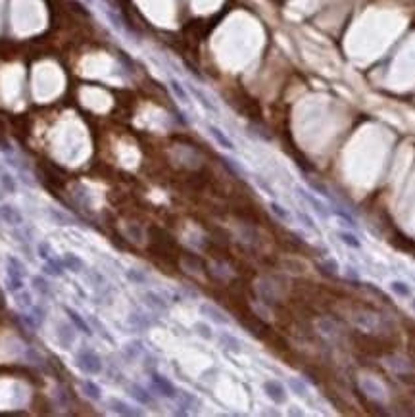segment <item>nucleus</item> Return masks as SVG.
Masks as SVG:
<instances>
[{
    "label": "nucleus",
    "instance_id": "nucleus-1",
    "mask_svg": "<svg viewBox=\"0 0 415 417\" xmlns=\"http://www.w3.org/2000/svg\"><path fill=\"white\" fill-rule=\"evenodd\" d=\"M75 364L83 373H87V375H98V373H102V369H104L102 358L98 356V352L92 350V348H88V346H83V348L77 350Z\"/></svg>",
    "mask_w": 415,
    "mask_h": 417
},
{
    "label": "nucleus",
    "instance_id": "nucleus-2",
    "mask_svg": "<svg viewBox=\"0 0 415 417\" xmlns=\"http://www.w3.org/2000/svg\"><path fill=\"white\" fill-rule=\"evenodd\" d=\"M150 383H152V388L158 392L160 396H164V398H169V400H177V394H179V390L175 388V385L167 379V377H164V375L156 373V371H152L150 373Z\"/></svg>",
    "mask_w": 415,
    "mask_h": 417
},
{
    "label": "nucleus",
    "instance_id": "nucleus-3",
    "mask_svg": "<svg viewBox=\"0 0 415 417\" xmlns=\"http://www.w3.org/2000/svg\"><path fill=\"white\" fill-rule=\"evenodd\" d=\"M354 325L361 329L363 332H379L382 329V319L377 313H369V311H363V313H356L354 315Z\"/></svg>",
    "mask_w": 415,
    "mask_h": 417
},
{
    "label": "nucleus",
    "instance_id": "nucleus-4",
    "mask_svg": "<svg viewBox=\"0 0 415 417\" xmlns=\"http://www.w3.org/2000/svg\"><path fill=\"white\" fill-rule=\"evenodd\" d=\"M75 327H73V323L69 325V323H66V321H60V323H56V341H58V344L62 346V348H66V350H69L71 346H73V343H75Z\"/></svg>",
    "mask_w": 415,
    "mask_h": 417
},
{
    "label": "nucleus",
    "instance_id": "nucleus-5",
    "mask_svg": "<svg viewBox=\"0 0 415 417\" xmlns=\"http://www.w3.org/2000/svg\"><path fill=\"white\" fill-rule=\"evenodd\" d=\"M263 392L273 404H284L286 402V390L279 381H265L263 383Z\"/></svg>",
    "mask_w": 415,
    "mask_h": 417
},
{
    "label": "nucleus",
    "instance_id": "nucleus-6",
    "mask_svg": "<svg viewBox=\"0 0 415 417\" xmlns=\"http://www.w3.org/2000/svg\"><path fill=\"white\" fill-rule=\"evenodd\" d=\"M200 313L206 315L208 319L212 321V323H216V325H229L231 323V319L223 311L219 310V308H216L214 304H208V302L200 304Z\"/></svg>",
    "mask_w": 415,
    "mask_h": 417
},
{
    "label": "nucleus",
    "instance_id": "nucleus-7",
    "mask_svg": "<svg viewBox=\"0 0 415 417\" xmlns=\"http://www.w3.org/2000/svg\"><path fill=\"white\" fill-rule=\"evenodd\" d=\"M0 219L6 225H10V227H18V225L23 223L22 212L16 206H10V204H2L0 206Z\"/></svg>",
    "mask_w": 415,
    "mask_h": 417
},
{
    "label": "nucleus",
    "instance_id": "nucleus-8",
    "mask_svg": "<svg viewBox=\"0 0 415 417\" xmlns=\"http://www.w3.org/2000/svg\"><path fill=\"white\" fill-rule=\"evenodd\" d=\"M298 194L306 200V204H309L312 206V210L316 212V214H319L321 217H329L331 215V210H329L327 206H325V202L323 200H319L316 194H312V193H307V191H304L302 187H298Z\"/></svg>",
    "mask_w": 415,
    "mask_h": 417
},
{
    "label": "nucleus",
    "instance_id": "nucleus-9",
    "mask_svg": "<svg viewBox=\"0 0 415 417\" xmlns=\"http://www.w3.org/2000/svg\"><path fill=\"white\" fill-rule=\"evenodd\" d=\"M256 289H258V294H260L262 302H267V304H271V302H277V300L281 298V292H279V289L275 287L273 283H269L267 279L260 281Z\"/></svg>",
    "mask_w": 415,
    "mask_h": 417
},
{
    "label": "nucleus",
    "instance_id": "nucleus-10",
    "mask_svg": "<svg viewBox=\"0 0 415 417\" xmlns=\"http://www.w3.org/2000/svg\"><path fill=\"white\" fill-rule=\"evenodd\" d=\"M108 407H110V411H114V413H118V415H127V417L142 415L141 409H135V407H131L127 402H123V400H120V398H110Z\"/></svg>",
    "mask_w": 415,
    "mask_h": 417
},
{
    "label": "nucleus",
    "instance_id": "nucleus-11",
    "mask_svg": "<svg viewBox=\"0 0 415 417\" xmlns=\"http://www.w3.org/2000/svg\"><path fill=\"white\" fill-rule=\"evenodd\" d=\"M218 341H219V344H221V348L227 350V352H233V354L242 352V343L235 337V335H231V332H225V331L219 332Z\"/></svg>",
    "mask_w": 415,
    "mask_h": 417
},
{
    "label": "nucleus",
    "instance_id": "nucleus-12",
    "mask_svg": "<svg viewBox=\"0 0 415 417\" xmlns=\"http://www.w3.org/2000/svg\"><path fill=\"white\" fill-rule=\"evenodd\" d=\"M208 133H210L212 139L218 142V146H221L223 150H229V152L235 150V142H233V140H231L218 125H208Z\"/></svg>",
    "mask_w": 415,
    "mask_h": 417
},
{
    "label": "nucleus",
    "instance_id": "nucleus-13",
    "mask_svg": "<svg viewBox=\"0 0 415 417\" xmlns=\"http://www.w3.org/2000/svg\"><path fill=\"white\" fill-rule=\"evenodd\" d=\"M64 311L67 313V317H69V321L73 323V327H75L77 331L83 332V335H88V337L92 335V327H90L87 321H85V317H83V315H79L75 310H71V308H67V306L64 308Z\"/></svg>",
    "mask_w": 415,
    "mask_h": 417
},
{
    "label": "nucleus",
    "instance_id": "nucleus-14",
    "mask_svg": "<svg viewBox=\"0 0 415 417\" xmlns=\"http://www.w3.org/2000/svg\"><path fill=\"white\" fill-rule=\"evenodd\" d=\"M62 262H64V268L73 271V273H81L85 269V262L77 256V254H73V252H66L64 258H62Z\"/></svg>",
    "mask_w": 415,
    "mask_h": 417
},
{
    "label": "nucleus",
    "instance_id": "nucleus-15",
    "mask_svg": "<svg viewBox=\"0 0 415 417\" xmlns=\"http://www.w3.org/2000/svg\"><path fill=\"white\" fill-rule=\"evenodd\" d=\"M43 271L44 273H48V275H54V277H62V275H64V271H66V268H64V262H62V260L50 256L46 262H44Z\"/></svg>",
    "mask_w": 415,
    "mask_h": 417
},
{
    "label": "nucleus",
    "instance_id": "nucleus-16",
    "mask_svg": "<svg viewBox=\"0 0 415 417\" xmlns=\"http://www.w3.org/2000/svg\"><path fill=\"white\" fill-rule=\"evenodd\" d=\"M144 302H146L152 310H158V311L167 310V302L164 300V296H162V294H158V292H154V290L144 292Z\"/></svg>",
    "mask_w": 415,
    "mask_h": 417
},
{
    "label": "nucleus",
    "instance_id": "nucleus-17",
    "mask_svg": "<svg viewBox=\"0 0 415 417\" xmlns=\"http://www.w3.org/2000/svg\"><path fill=\"white\" fill-rule=\"evenodd\" d=\"M131 396L139 402V404H142V406H152L154 404L152 394L141 385H131Z\"/></svg>",
    "mask_w": 415,
    "mask_h": 417
},
{
    "label": "nucleus",
    "instance_id": "nucleus-18",
    "mask_svg": "<svg viewBox=\"0 0 415 417\" xmlns=\"http://www.w3.org/2000/svg\"><path fill=\"white\" fill-rule=\"evenodd\" d=\"M361 388L367 392V394L371 396V398H377V400H384V388H382L377 381H373V379H363L361 381Z\"/></svg>",
    "mask_w": 415,
    "mask_h": 417
},
{
    "label": "nucleus",
    "instance_id": "nucleus-19",
    "mask_svg": "<svg viewBox=\"0 0 415 417\" xmlns=\"http://www.w3.org/2000/svg\"><path fill=\"white\" fill-rule=\"evenodd\" d=\"M81 388H83L85 396H87V398H90V400H94V402L102 400V388H100V385H96L94 381H90V379H85V381H81Z\"/></svg>",
    "mask_w": 415,
    "mask_h": 417
},
{
    "label": "nucleus",
    "instance_id": "nucleus-20",
    "mask_svg": "<svg viewBox=\"0 0 415 417\" xmlns=\"http://www.w3.org/2000/svg\"><path fill=\"white\" fill-rule=\"evenodd\" d=\"M169 89H171V93H173L175 98H177L181 104H188V102H190V97H188V93H186L185 85H181L177 79H169Z\"/></svg>",
    "mask_w": 415,
    "mask_h": 417
},
{
    "label": "nucleus",
    "instance_id": "nucleus-21",
    "mask_svg": "<svg viewBox=\"0 0 415 417\" xmlns=\"http://www.w3.org/2000/svg\"><path fill=\"white\" fill-rule=\"evenodd\" d=\"M288 386H290V390H292L296 396H300V398H309V386H307L302 379L290 377V379H288Z\"/></svg>",
    "mask_w": 415,
    "mask_h": 417
},
{
    "label": "nucleus",
    "instance_id": "nucleus-22",
    "mask_svg": "<svg viewBox=\"0 0 415 417\" xmlns=\"http://www.w3.org/2000/svg\"><path fill=\"white\" fill-rule=\"evenodd\" d=\"M319 271L321 273H325L327 277H337L340 273V266L337 260H333V258H325L321 264H319Z\"/></svg>",
    "mask_w": 415,
    "mask_h": 417
},
{
    "label": "nucleus",
    "instance_id": "nucleus-23",
    "mask_svg": "<svg viewBox=\"0 0 415 417\" xmlns=\"http://www.w3.org/2000/svg\"><path fill=\"white\" fill-rule=\"evenodd\" d=\"M188 89H190V93H192V97L196 98L198 102H200L202 106L206 108L208 112H214V114L218 112V108H216V104H214V102H212V100L208 98V95H206V93H202V91H200L198 87H194V85H190V87H188Z\"/></svg>",
    "mask_w": 415,
    "mask_h": 417
},
{
    "label": "nucleus",
    "instance_id": "nucleus-24",
    "mask_svg": "<svg viewBox=\"0 0 415 417\" xmlns=\"http://www.w3.org/2000/svg\"><path fill=\"white\" fill-rule=\"evenodd\" d=\"M317 329H319V332H321L323 337H335V335L339 332L337 323H335L333 319H329V317H321V319L317 321Z\"/></svg>",
    "mask_w": 415,
    "mask_h": 417
},
{
    "label": "nucleus",
    "instance_id": "nucleus-25",
    "mask_svg": "<svg viewBox=\"0 0 415 417\" xmlns=\"http://www.w3.org/2000/svg\"><path fill=\"white\" fill-rule=\"evenodd\" d=\"M125 235H127L129 240L137 242V244H142V242H144V231H142L141 225H137V223L125 225Z\"/></svg>",
    "mask_w": 415,
    "mask_h": 417
},
{
    "label": "nucleus",
    "instance_id": "nucleus-26",
    "mask_svg": "<svg viewBox=\"0 0 415 417\" xmlns=\"http://www.w3.org/2000/svg\"><path fill=\"white\" fill-rule=\"evenodd\" d=\"M337 236L340 238V242H344V244L348 246V248H352V250H360L361 248V242H360V238L354 235V233H350V231H339L337 233Z\"/></svg>",
    "mask_w": 415,
    "mask_h": 417
},
{
    "label": "nucleus",
    "instance_id": "nucleus-27",
    "mask_svg": "<svg viewBox=\"0 0 415 417\" xmlns=\"http://www.w3.org/2000/svg\"><path fill=\"white\" fill-rule=\"evenodd\" d=\"M125 277H127V281L129 283H133V285H146L148 283V275L142 271V269H127L125 271Z\"/></svg>",
    "mask_w": 415,
    "mask_h": 417
},
{
    "label": "nucleus",
    "instance_id": "nucleus-28",
    "mask_svg": "<svg viewBox=\"0 0 415 417\" xmlns=\"http://www.w3.org/2000/svg\"><path fill=\"white\" fill-rule=\"evenodd\" d=\"M31 283H33V289L37 290L41 296H50V294H52V289H50L48 281H46L43 275H35V277L31 279Z\"/></svg>",
    "mask_w": 415,
    "mask_h": 417
},
{
    "label": "nucleus",
    "instance_id": "nucleus-29",
    "mask_svg": "<svg viewBox=\"0 0 415 417\" xmlns=\"http://www.w3.org/2000/svg\"><path fill=\"white\" fill-rule=\"evenodd\" d=\"M142 343L141 341H131V343H127L125 346H123V354L129 358V360H137L139 356L142 354Z\"/></svg>",
    "mask_w": 415,
    "mask_h": 417
},
{
    "label": "nucleus",
    "instance_id": "nucleus-30",
    "mask_svg": "<svg viewBox=\"0 0 415 417\" xmlns=\"http://www.w3.org/2000/svg\"><path fill=\"white\" fill-rule=\"evenodd\" d=\"M269 210H271V214L277 217V219H281V221H284V223H288L290 221V212L284 208L283 204H279V202H271L269 204Z\"/></svg>",
    "mask_w": 415,
    "mask_h": 417
},
{
    "label": "nucleus",
    "instance_id": "nucleus-31",
    "mask_svg": "<svg viewBox=\"0 0 415 417\" xmlns=\"http://www.w3.org/2000/svg\"><path fill=\"white\" fill-rule=\"evenodd\" d=\"M0 187L6 191V193L14 194L18 191V185H16V179L12 177L8 172H0Z\"/></svg>",
    "mask_w": 415,
    "mask_h": 417
},
{
    "label": "nucleus",
    "instance_id": "nucleus-32",
    "mask_svg": "<svg viewBox=\"0 0 415 417\" xmlns=\"http://www.w3.org/2000/svg\"><path fill=\"white\" fill-rule=\"evenodd\" d=\"M390 290H392L394 294L402 296V298H409L411 296V289H409V285L404 283V281H392L390 283Z\"/></svg>",
    "mask_w": 415,
    "mask_h": 417
},
{
    "label": "nucleus",
    "instance_id": "nucleus-33",
    "mask_svg": "<svg viewBox=\"0 0 415 417\" xmlns=\"http://www.w3.org/2000/svg\"><path fill=\"white\" fill-rule=\"evenodd\" d=\"M331 212L337 215V217H339V219L344 225H348L350 229H358V223H356V219H354V217H352L348 212H344L342 208H331Z\"/></svg>",
    "mask_w": 415,
    "mask_h": 417
},
{
    "label": "nucleus",
    "instance_id": "nucleus-34",
    "mask_svg": "<svg viewBox=\"0 0 415 417\" xmlns=\"http://www.w3.org/2000/svg\"><path fill=\"white\" fill-rule=\"evenodd\" d=\"M129 325H131V327H135V329H146V327H148V325H150V321L146 319V317H144V315H141V313H131V315H129Z\"/></svg>",
    "mask_w": 415,
    "mask_h": 417
},
{
    "label": "nucleus",
    "instance_id": "nucleus-35",
    "mask_svg": "<svg viewBox=\"0 0 415 417\" xmlns=\"http://www.w3.org/2000/svg\"><path fill=\"white\" fill-rule=\"evenodd\" d=\"M194 331H196V335H200L202 339H206V341H212V339H214L212 327H210L208 323H202V321H198L196 325H194Z\"/></svg>",
    "mask_w": 415,
    "mask_h": 417
},
{
    "label": "nucleus",
    "instance_id": "nucleus-36",
    "mask_svg": "<svg viewBox=\"0 0 415 417\" xmlns=\"http://www.w3.org/2000/svg\"><path fill=\"white\" fill-rule=\"evenodd\" d=\"M6 289L10 290L12 294L23 290V279H14V277H6Z\"/></svg>",
    "mask_w": 415,
    "mask_h": 417
},
{
    "label": "nucleus",
    "instance_id": "nucleus-37",
    "mask_svg": "<svg viewBox=\"0 0 415 417\" xmlns=\"http://www.w3.org/2000/svg\"><path fill=\"white\" fill-rule=\"evenodd\" d=\"M48 214H50V217L54 219L56 223H60V225H71V223H73V221H71V217H69V215H66V214H62V212L50 210Z\"/></svg>",
    "mask_w": 415,
    "mask_h": 417
},
{
    "label": "nucleus",
    "instance_id": "nucleus-38",
    "mask_svg": "<svg viewBox=\"0 0 415 417\" xmlns=\"http://www.w3.org/2000/svg\"><path fill=\"white\" fill-rule=\"evenodd\" d=\"M14 296H16V300H18V304H20V306H23V308H31V306H33V302H31V296H29L25 290H20V292H16Z\"/></svg>",
    "mask_w": 415,
    "mask_h": 417
},
{
    "label": "nucleus",
    "instance_id": "nucleus-39",
    "mask_svg": "<svg viewBox=\"0 0 415 417\" xmlns=\"http://www.w3.org/2000/svg\"><path fill=\"white\" fill-rule=\"evenodd\" d=\"M37 252H39V258L44 260V262L52 256V254H50V244H48V242H39V244H37Z\"/></svg>",
    "mask_w": 415,
    "mask_h": 417
},
{
    "label": "nucleus",
    "instance_id": "nucleus-40",
    "mask_svg": "<svg viewBox=\"0 0 415 417\" xmlns=\"http://www.w3.org/2000/svg\"><path fill=\"white\" fill-rule=\"evenodd\" d=\"M225 165H227V168H229L231 172H235L237 173V175H244V170H242L241 165H239V163H237V161L235 160H229V158H225Z\"/></svg>",
    "mask_w": 415,
    "mask_h": 417
},
{
    "label": "nucleus",
    "instance_id": "nucleus-41",
    "mask_svg": "<svg viewBox=\"0 0 415 417\" xmlns=\"http://www.w3.org/2000/svg\"><path fill=\"white\" fill-rule=\"evenodd\" d=\"M344 275H346L350 281H354V283H356V281H360V273L352 268V266H346V268H344Z\"/></svg>",
    "mask_w": 415,
    "mask_h": 417
},
{
    "label": "nucleus",
    "instance_id": "nucleus-42",
    "mask_svg": "<svg viewBox=\"0 0 415 417\" xmlns=\"http://www.w3.org/2000/svg\"><path fill=\"white\" fill-rule=\"evenodd\" d=\"M300 215V219L304 221V225H306L307 229H312V231H317V227H316V223H314V219L312 217H307L306 214H298Z\"/></svg>",
    "mask_w": 415,
    "mask_h": 417
},
{
    "label": "nucleus",
    "instance_id": "nucleus-43",
    "mask_svg": "<svg viewBox=\"0 0 415 417\" xmlns=\"http://www.w3.org/2000/svg\"><path fill=\"white\" fill-rule=\"evenodd\" d=\"M413 310H415V300H413Z\"/></svg>",
    "mask_w": 415,
    "mask_h": 417
}]
</instances>
